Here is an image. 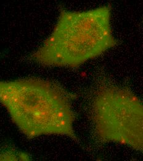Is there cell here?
Listing matches in <instances>:
<instances>
[{
  "instance_id": "4",
  "label": "cell",
  "mask_w": 143,
  "mask_h": 161,
  "mask_svg": "<svg viewBox=\"0 0 143 161\" xmlns=\"http://www.w3.org/2000/svg\"><path fill=\"white\" fill-rule=\"evenodd\" d=\"M28 161L29 156L26 153L14 147L0 146V161Z\"/></svg>"
},
{
  "instance_id": "2",
  "label": "cell",
  "mask_w": 143,
  "mask_h": 161,
  "mask_svg": "<svg viewBox=\"0 0 143 161\" xmlns=\"http://www.w3.org/2000/svg\"><path fill=\"white\" fill-rule=\"evenodd\" d=\"M117 43L110 6L83 11L62 10L52 33L33 58L44 66L77 68Z\"/></svg>"
},
{
  "instance_id": "3",
  "label": "cell",
  "mask_w": 143,
  "mask_h": 161,
  "mask_svg": "<svg viewBox=\"0 0 143 161\" xmlns=\"http://www.w3.org/2000/svg\"><path fill=\"white\" fill-rule=\"evenodd\" d=\"M91 119L100 141L143 151V103L130 90L101 86L92 100Z\"/></svg>"
},
{
  "instance_id": "1",
  "label": "cell",
  "mask_w": 143,
  "mask_h": 161,
  "mask_svg": "<svg viewBox=\"0 0 143 161\" xmlns=\"http://www.w3.org/2000/svg\"><path fill=\"white\" fill-rule=\"evenodd\" d=\"M72 99L69 92L49 80H0V103L29 138L62 135L75 139Z\"/></svg>"
}]
</instances>
